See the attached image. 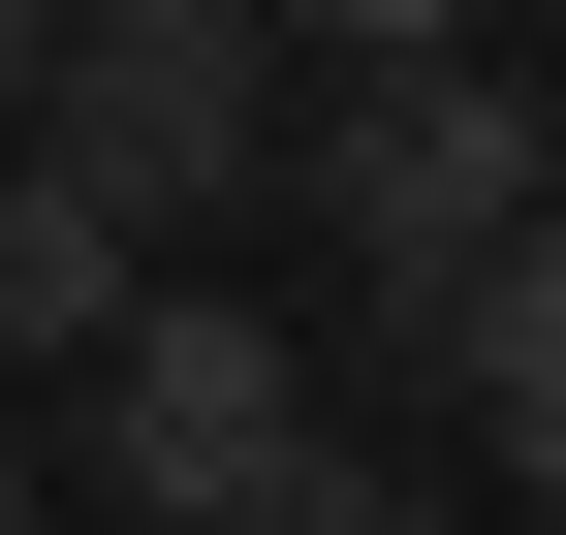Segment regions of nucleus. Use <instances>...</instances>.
I'll use <instances>...</instances> for the list:
<instances>
[{
	"mask_svg": "<svg viewBox=\"0 0 566 535\" xmlns=\"http://www.w3.org/2000/svg\"><path fill=\"white\" fill-rule=\"evenodd\" d=\"M0 158H63L126 252H158V221H221V189L283 158V32H252V0H63V63H32Z\"/></svg>",
	"mask_w": 566,
	"mask_h": 535,
	"instance_id": "1",
	"label": "nucleus"
},
{
	"mask_svg": "<svg viewBox=\"0 0 566 535\" xmlns=\"http://www.w3.org/2000/svg\"><path fill=\"white\" fill-rule=\"evenodd\" d=\"M315 221H346V284L441 347V284L535 221V95H504V63H378V95H315Z\"/></svg>",
	"mask_w": 566,
	"mask_h": 535,
	"instance_id": "2",
	"label": "nucleus"
},
{
	"mask_svg": "<svg viewBox=\"0 0 566 535\" xmlns=\"http://www.w3.org/2000/svg\"><path fill=\"white\" fill-rule=\"evenodd\" d=\"M283 315H221V284H126V347H95V473H126V535H221L252 473H283Z\"/></svg>",
	"mask_w": 566,
	"mask_h": 535,
	"instance_id": "3",
	"label": "nucleus"
},
{
	"mask_svg": "<svg viewBox=\"0 0 566 535\" xmlns=\"http://www.w3.org/2000/svg\"><path fill=\"white\" fill-rule=\"evenodd\" d=\"M441 378H472V441H504V473L566 504V189H535V221L441 284Z\"/></svg>",
	"mask_w": 566,
	"mask_h": 535,
	"instance_id": "4",
	"label": "nucleus"
},
{
	"mask_svg": "<svg viewBox=\"0 0 566 535\" xmlns=\"http://www.w3.org/2000/svg\"><path fill=\"white\" fill-rule=\"evenodd\" d=\"M126 284H158V252H126L63 158H0V347H126Z\"/></svg>",
	"mask_w": 566,
	"mask_h": 535,
	"instance_id": "5",
	"label": "nucleus"
},
{
	"mask_svg": "<svg viewBox=\"0 0 566 535\" xmlns=\"http://www.w3.org/2000/svg\"><path fill=\"white\" fill-rule=\"evenodd\" d=\"M252 32H346V63H472V0H252Z\"/></svg>",
	"mask_w": 566,
	"mask_h": 535,
	"instance_id": "6",
	"label": "nucleus"
},
{
	"mask_svg": "<svg viewBox=\"0 0 566 535\" xmlns=\"http://www.w3.org/2000/svg\"><path fill=\"white\" fill-rule=\"evenodd\" d=\"M32 63H63V0H0V126H32Z\"/></svg>",
	"mask_w": 566,
	"mask_h": 535,
	"instance_id": "7",
	"label": "nucleus"
},
{
	"mask_svg": "<svg viewBox=\"0 0 566 535\" xmlns=\"http://www.w3.org/2000/svg\"><path fill=\"white\" fill-rule=\"evenodd\" d=\"M0 535H32V441H0Z\"/></svg>",
	"mask_w": 566,
	"mask_h": 535,
	"instance_id": "8",
	"label": "nucleus"
}]
</instances>
